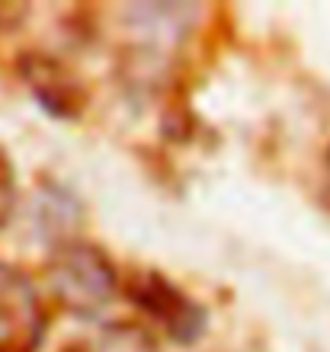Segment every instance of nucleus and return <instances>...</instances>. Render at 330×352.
Listing matches in <instances>:
<instances>
[{"mask_svg": "<svg viewBox=\"0 0 330 352\" xmlns=\"http://www.w3.org/2000/svg\"><path fill=\"white\" fill-rule=\"evenodd\" d=\"M48 295L68 314L93 317L122 292V276L112 256L93 241H65L45 263Z\"/></svg>", "mask_w": 330, "mask_h": 352, "instance_id": "f257e3e1", "label": "nucleus"}, {"mask_svg": "<svg viewBox=\"0 0 330 352\" xmlns=\"http://www.w3.org/2000/svg\"><path fill=\"white\" fill-rule=\"evenodd\" d=\"M122 295L145 320L180 346H193L209 330V311L161 269H132L122 278Z\"/></svg>", "mask_w": 330, "mask_h": 352, "instance_id": "f03ea898", "label": "nucleus"}, {"mask_svg": "<svg viewBox=\"0 0 330 352\" xmlns=\"http://www.w3.org/2000/svg\"><path fill=\"white\" fill-rule=\"evenodd\" d=\"M48 333V307L26 269L0 260V352H39Z\"/></svg>", "mask_w": 330, "mask_h": 352, "instance_id": "7ed1b4c3", "label": "nucleus"}, {"mask_svg": "<svg viewBox=\"0 0 330 352\" xmlns=\"http://www.w3.org/2000/svg\"><path fill=\"white\" fill-rule=\"evenodd\" d=\"M17 74L26 84V90L32 93V100L52 119L71 122L87 112L90 90L83 84V77L52 52H39V48L23 52L17 58Z\"/></svg>", "mask_w": 330, "mask_h": 352, "instance_id": "20e7f679", "label": "nucleus"}, {"mask_svg": "<svg viewBox=\"0 0 330 352\" xmlns=\"http://www.w3.org/2000/svg\"><path fill=\"white\" fill-rule=\"evenodd\" d=\"M61 352H161V346L147 327L135 320H110L93 333L65 343Z\"/></svg>", "mask_w": 330, "mask_h": 352, "instance_id": "39448f33", "label": "nucleus"}, {"mask_svg": "<svg viewBox=\"0 0 330 352\" xmlns=\"http://www.w3.org/2000/svg\"><path fill=\"white\" fill-rule=\"evenodd\" d=\"M17 199H19L17 167H13L7 148L0 144V228L13 218V212H17Z\"/></svg>", "mask_w": 330, "mask_h": 352, "instance_id": "423d86ee", "label": "nucleus"}, {"mask_svg": "<svg viewBox=\"0 0 330 352\" xmlns=\"http://www.w3.org/2000/svg\"><path fill=\"white\" fill-rule=\"evenodd\" d=\"M321 205L330 212V148L324 151V164H321V192H318Z\"/></svg>", "mask_w": 330, "mask_h": 352, "instance_id": "0eeeda50", "label": "nucleus"}]
</instances>
